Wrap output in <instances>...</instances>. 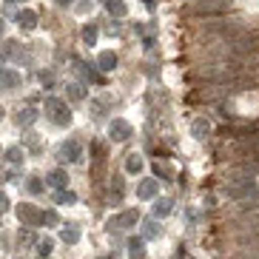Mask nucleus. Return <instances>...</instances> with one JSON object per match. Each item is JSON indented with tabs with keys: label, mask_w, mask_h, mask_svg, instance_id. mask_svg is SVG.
<instances>
[{
	"label": "nucleus",
	"mask_w": 259,
	"mask_h": 259,
	"mask_svg": "<svg viewBox=\"0 0 259 259\" xmlns=\"http://www.w3.org/2000/svg\"><path fill=\"white\" fill-rule=\"evenodd\" d=\"M3 31H6V23H3V20H0V37H3Z\"/></svg>",
	"instance_id": "nucleus-34"
},
{
	"label": "nucleus",
	"mask_w": 259,
	"mask_h": 259,
	"mask_svg": "<svg viewBox=\"0 0 259 259\" xmlns=\"http://www.w3.org/2000/svg\"><path fill=\"white\" fill-rule=\"evenodd\" d=\"M171 211H174V199H171V197H165V199H157V202H154V208H151L154 220H162V217H168Z\"/></svg>",
	"instance_id": "nucleus-11"
},
{
	"label": "nucleus",
	"mask_w": 259,
	"mask_h": 259,
	"mask_svg": "<svg viewBox=\"0 0 259 259\" xmlns=\"http://www.w3.org/2000/svg\"><path fill=\"white\" fill-rule=\"evenodd\" d=\"M0 60H3V57H0ZM0 69H3V66H0Z\"/></svg>",
	"instance_id": "nucleus-37"
},
{
	"label": "nucleus",
	"mask_w": 259,
	"mask_h": 259,
	"mask_svg": "<svg viewBox=\"0 0 259 259\" xmlns=\"http://www.w3.org/2000/svg\"><path fill=\"white\" fill-rule=\"evenodd\" d=\"M103 3H106V0H103Z\"/></svg>",
	"instance_id": "nucleus-38"
},
{
	"label": "nucleus",
	"mask_w": 259,
	"mask_h": 259,
	"mask_svg": "<svg viewBox=\"0 0 259 259\" xmlns=\"http://www.w3.org/2000/svg\"><path fill=\"white\" fill-rule=\"evenodd\" d=\"M17 23H20V29L31 31L34 26H37V12H31V9H23V12H17Z\"/></svg>",
	"instance_id": "nucleus-14"
},
{
	"label": "nucleus",
	"mask_w": 259,
	"mask_h": 259,
	"mask_svg": "<svg viewBox=\"0 0 259 259\" xmlns=\"http://www.w3.org/2000/svg\"><path fill=\"white\" fill-rule=\"evenodd\" d=\"M9 3H23V0H9Z\"/></svg>",
	"instance_id": "nucleus-35"
},
{
	"label": "nucleus",
	"mask_w": 259,
	"mask_h": 259,
	"mask_svg": "<svg viewBox=\"0 0 259 259\" xmlns=\"http://www.w3.org/2000/svg\"><path fill=\"white\" fill-rule=\"evenodd\" d=\"M46 111H49V120L54 122V125H71V108L63 103V100H57V97H49L46 100Z\"/></svg>",
	"instance_id": "nucleus-1"
},
{
	"label": "nucleus",
	"mask_w": 259,
	"mask_h": 259,
	"mask_svg": "<svg viewBox=\"0 0 259 259\" xmlns=\"http://www.w3.org/2000/svg\"><path fill=\"white\" fill-rule=\"evenodd\" d=\"M6 160L12 162V165H23V148H17V145H12L6 151Z\"/></svg>",
	"instance_id": "nucleus-24"
},
{
	"label": "nucleus",
	"mask_w": 259,
	"mask_h": 259,
	"mask_svg": "<svg viewBox=\"0 0 259 259\" xmlns=\"http://www.w3.org/2000/svg\"><path fill=\"white\" fill-rule=\"evenodd\" d=\"M231 0H208V3H199V6H194V12L197 15H208V12H222V9L228 6Z\"/></svg>",
	"instance_id": "nucleus-15"
},
{
	"label": "nucleus",
	"mask_w": 259,
	"mask_h": 259,
	"mask_svg": "<svg viewBox=\"0 0 259 259\" xmlns=\"http://www.w3.org/2000/svg\"><path fill=\"white\" fill-rule=\"evenodd\" d=\"M103 6H106V12H108L111 17H117V20L128 15V3H125V0H106Z\"/></svg>",
	"instance_id": "nucleus-10"
},
{
	"label": "nucleus",
	"mask_w": 259,
	"mask_h": 259,
	"mask_svg": "<svg viewBox=\"0 0 259 259\" xmlns=\"http://www.w3.org/2000/svg\"><path fill=\"white\" fill-rule=\"evenodd\" d=\"M52 248H54V239H40V248H37V253L43 259L49 256V253H52Z\"/></svg>",
	"instance_id": "nucleus-29"
},
{
	"label": "nucleus",
	"mask_w": 259,
	"mask_h": 259,
	"mask_svg": "<svg viewBox=\"0 0 259 259\" xmlns=\"http://www.w3.org/2000/svg\"><path fill=\"white\" fill-rule=\"evenodd\" d=\"M137 197L140 199H157L160 197V183L157 180H143L137 185Z\"/></svg>",
	"instance_id": "nucleus-8"
},
{
	"label": "nucleus",
	"mask_w": 259,
	"mask_h": 259,
	"mask_svg": "<svg viewBox=\"0 0 259 259\" xmlns=\"http://www.w3.org/2000/svg\"><path fill=\"white\" fill-rule=\"evenodd\" d=\"M6 211H9V197L0 191V213H6Z\"/></svg>",
	"instance_id": "nucleus-31"
},
{
	"label": "nucleus",
	"mask_w": 259,
	"mask_h": 259,
	"mask_svg": "<svg viewBox=\"0 0 259 259\" xmlns=\"http://www.w3.org/2000/svg\"><path fill=\"white\" fill-rule=\"evenodd\" d=\"M137 220H140V211H137V208H128V211H122L120 217L108 220L106 222V231H108V234H114V231H120V228H131V225H137Z\"/></svg>",
	"instance_id": "nucleus-2"
},
{
	"label": "nucleus",
	"mask_w": 259,
	"mask_h": 259,
	"mask_svg": "<svg viewBox=\"0 0 259 259\" xmlns=\"http://www.w3.org/2000/svg\"><path fill=\"white\" fill-rule=\"evenodd\" d=\"M0 85H3V89H17V85H20V71L0 69Z\"/></svg>",
	"instance_id": "nucleus-12"
},
{
	"label": "nucleus",
	"mask_w": 259,
	"mask_h": 259,
	"mask_svg": "<svg viewBox=\"0 0 259 259\" xmlns=\"http://www.w3.org/2000/svg\"><path fill=\"white\" fill-rule=\"evenodd\" d=\"M77 239H80V231H77V225H60V242L74 245Z\"/></svg>",
	"instance_id": "nucleus-16"
},
{
	"label": "nucleus",
	"mask_w": 259,
	"mask_h": 259,
	"mask_svg": "<svg viewBox=\"0 0 259 259\" xmlns=\"http://www.w3.org/2000/svg\"><path fill=\"white\" fill-rule=\"evenodd\" d=\"M106 34H120V23H106Z\"/></svg>",
	"instance_id": "nucleus-32"
},
{
	"label": "nucleus",
	"mask_w": 259,
	"mask_h": 259,
	"mask_svg": "<svg viewBox=\"0 0 259 259\" xmlns=\"http://www.w3.org/2000/svg\"><path fill=\"white\" fill-rule=\"evenodd\" d=\"M0 117H3V108H0Z\"/></svg>",
	"instance_id": "nucleus-36"
},
{
	"label": "nucleus",
	"mask_w": 259,
	"mask_h": 259,
	"mask_svg": "<svg viewBox=\"0 0 259 259\" xmlns=\"http://www.w3.org/2000/svg\"><path fill=\"white\" fill-rule=\"evenodd\" d=\"M54 3H60V6H71L74 0H54Z\"/></svg>",
	"instance_id": "nucleus-33"
},
{
	"label": "nucleus",
	"mask_w": 259,
	"mask_h": 259,
	"mask_svg": "<svg viewBox=\"0 0 259 259\" xmlns=\"http://www.w3.org/2000/svg\"><path fill=\"white\" fill-rule=\"evenodd\" d=\"M108 137L114 140V143H125V140L131 137L128 120H111V125H108Z\"/></svg>",
	"instance_id": "nucleus-4"
},
{
	"label": "nucleus",
	"mask_w": 259,
	"mask_h": 259,
	"mask_svg": "<svg viewBox=\"0 0 259 259\" xmlns=\"http://www.w3.org/2000/svg\"><path fill=\"white\" fill-rule=\"evenodd\" d=\"M31 122H37V108L34 106H26L20 111H15V125L17 128H29Z\"/></svg>",
	"instance_id": "nucleus-7"
},
{
	"label": "nucleus",
	"mask_w": 259,
	"mask_h": 259,
	"mask_svg": "<svg viewBox=\"0 0 259 259\" xmlns=\"http://www.w3.org/2000/svg\"><path fill=\"white\" fill-rule=\"evenodd\" d=\"M128 256L131 259H143V239H140V236H131L128 239Z\"/></svg>",
	"instance_id": "nucleus-21"
},
{
	"label": "nucleus",
	"mask_w": 259,
	"mask_h": 259,
	"mask_svg": "<svg viewBox=\"0 0 259 259\" xmlns=\"http://www.w3.org/2000/svg\"><path fill=\"white\" fill-rule=\"evenodd\" d=\"M122 197H125V194H122V177L117 174V177H111V197L108 199L117 205V202H122Z\"/></svg>",
	"instance_id": "nucleus-18"
},
{
	"label": "nucleus",
	"mask_w": 259,
	"mask_h": 259,
	"mask_svg": "<svg viewBox=\"0 0 259 259\" xmlns=\"http://www.w3.org/2000/svg\"><path fill=\"white\" fill-rule=\"evenodd\" d=\"M15 213L23 225H40V213L43 211H37V205H31V202H20V205L15 208Z\"/></svg>",
	"instance_id": "nucleus-3"
},
{
	"label": "nucleus",
	"mask_w": 259,
	"mask_h": 259,
	"mask_svg": "<svg viewBox=\"0 0 259 259\" xmlns=\"http://www.w3.org/2000/svg\"><path fill=\"white\" fill-rule=\"evenodd\" d=\"M43 188H46V183H43V180H37V177H31L29 183H26V191H29V194H34V197H40V194H43Z\"/></svg>",
	"instance_id": "nucleus-26"
},
{
	"label": "nucleus",
	"mask_w": 259,
	"mask_h": 259,
	"mask_svg": "<svg viewBox=\"0 0 259 259\" xmlns=\"http://www.w3.org/2000/svg\"><path fill=\"white\" fill-rule=\"evenodd\" d=\"M80 151H83L80 140H66V143L60 145V160L63 162H77L80 160Z\"/></svg>",
	"instance_id": "nucleus-6"
},
{
	"label": "nucleus",
	"mask_w": 259,
	"mask_h": 259,
	"mask_svg": "<svg viewBox=\"0 0 259 259\" xmlns=\"http://www.w3.org/2000/svg\"><path fill=\"white\" fill-rule=\"evenodd\" d=\"M83 40H85V46H94V43H97V26L94 23L83 26Z\"/></svg>",
	"instance_id": "nucleus-22"
},
{
	"label": "nucleus",
	"mask_w": 259,
	"mask_h": 259,
	"mask_svg": "<svg viewBox=\"0 0 259 259\" xmlns=\"http://www.w3.org/2000/svg\"><path fill=\"white\" fill-rule=\"evenodd\" d=\"M46 183L52 185L54 191H63V188H66V185H69V174H66L63 168H54L52 174L46 177Z\"/></svg>",
	"instance_id": "nucleus-9"
},
{
	"label": "nucleus",
	"mask_w": 259,
	"mask_h": 259,
	"mask_svg": "<svg viewBox=\"0 0 259 259\" xmlns=\"http://www.w3.org/2000/svg\"><path fill=\"white\" fill-rule=\"evenodd\" d=\"M74 71H77V77H83L85 83H94V85H103V77H100V71L94 69V66H89V63H80L77 60L74 63Z\"/></svg>",
	"instance_id": "nucleus-5"
},
{
	"label": "nucleus",
	"mask_w": 259,
	"mask_h": 259,
	"mask_svg": "<svg viewBox=\"0 0 259 259\" xmlns=\"http://www.w3.org/2000/svg\"><path fill=\"white\" fill-rule=\"evenodd\" d=\"M160 234H162V225H160V222H145V236H148V239H157Z\"/></svg>",
	"instance_id": "nucleus-28"
},
{
	"label": "nucleus",
	"mask_w": 259,
	"mask_h": 259,
	"mask_svg": "<svg viewBox=\"0 0 259 259\" xmlns=\"http://www.w3.org/2000/svg\"><path fill=\"white\" fill-rule=\"evenodd\" d=\"M74 191L63 188V191H54V202H60V205H74Z\"/></svg>",
	"instance_id": "nucleus-20"
},
{
	"label": "nucleus",
	"mask_w": 259,
	"mask_h": 259,
	"mask_svg": "<svg viewBox=\"0 0 259 259\" xmlns=\"http://www.w3.org/2000/svg\"><path fill=\"white\" fill-rule=\"evenodd\" d=\"M37 80H40L43 89H52V85H54V71L52 69H40L37 71Z\"/></svg>",
	"instance_id": "nucleus-25"
},
{
	"label": "nucleus",
	"mask_w": 259,
	"mask_h": 259,
	"mask_svg": "<svg viewBox=\"0 0 259 259\" xmlns=\"http://www.w3.org/2000/svg\"><path fill=\"white\" fill-rule=\"evenodd\" d=\"M97 69H100V71H114V69H117V52H100Z\"/></svg>",
	"instance_id": "nucleus-13"
},
{
	"label": "nucleus",
	"mask_w": 259,
	"mask_h": 259,
	"mask_svg": "<svg viewBox=\"0 0 259 259\" xmlns=\"http://www.w3.org/2000/svg\"><path fill=\"white\" fill-rule=\"evenodd\" d=\"M57 222H60V220H57V213H54V211H43V213H40V225H46V228H54Z\"/></svg>",
	"instance_id": "nucleus-27"
},
{
	"label": "nucleus",
	"mask_w": 259,
	"mask_h": 259,
	"mask_svg": "<svg viewBox=\"0 0 259 259\" xmlns=\"http://www.w3.org/2000/svg\"><path fill=\"white\" fill-rule=\"evenodd\" d=\"M106 111H108V106L103 103V100H97V103H94V117H103Z\"/></svg>",
	"instance_id": "nucleus-30"
},
{
	"label": "nucleus",
	"mask_w": 259,
	"mask_h": 259,
	"mask_svg": "<svg viewBox=\"0 0 259 259\" xmlns=\"http://www.w3.org/2000/svg\"><path fill=\"white\" fill-rule=\"evenodd\" d=\"M125 171H128V174H140V171H143V157H140V154L125 157Z\"/></svg>",
	"instance_id": "nucleus-19"
},
{
	"label": "nucleus",
	"mask_w": 259,
	"mask_h": 259,
	"mask_svg": "<svg viewBox=\"0 0 259 259\" xmlns=\"http://www.w3.org/2000/svg\"><path fill=\"white\" fill-rule=\"evenodd\" d=\"M66 94H69V100H74V103H83V100L89 97V92H85L80 83H69L66 85Z\"/></svg>",
	"instance_id": "nucleus-17"
},
{
	"label": "nucleus",
	"mask_w": 259,
	"mask_h": 259,
	"mask_svg": "<svg viewBox=\"0 0 259 259\" xmlns=\"http://www.w3.org/2000/svg\"><path fill=\"white\" fill-rule=\"evenodd\" d=\"M194 137L197 140H208V134H211V131H208V122L205 120H194Z\"/></svg>",
	"instance_id": "nucleus-23"
}]
</instances>
